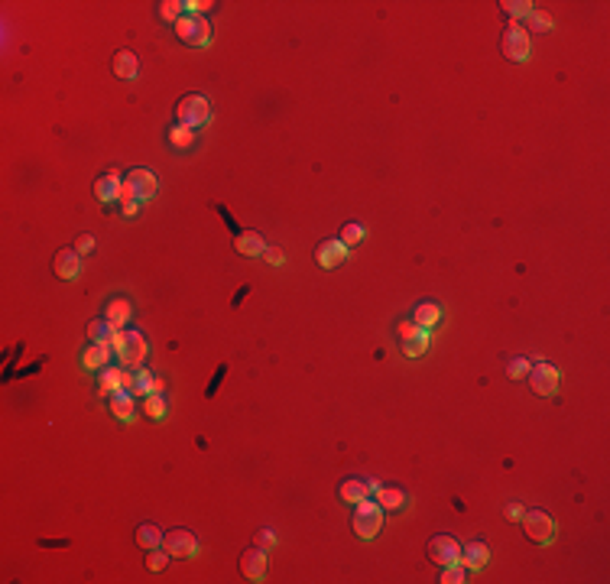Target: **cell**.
Returning a JSON list of instances; mask_svg holds the SVG:
<instances>
[{
  "mask_svg": "<svg viewBox=\"0 0 610 584\" xmlns=\"http://www.w3.org/2000/svg\"><path fill=\"white\" fill-rule=\"evenodd\" d=\"M354 532L360 539H374L380 529H383V507L376 503V500H360V503H354Z\"/></svg>",
  "mask_w": 610,
  "mask_h": 584,
  "instance_id": "obj_1",
  "label": "cell"
},
{
  "mask_svg": "<svg viewBox=\"0 0 610 584\" xmlns=\"http://www.w3.org/2000/svg\"><path fill=\"white\" fill-rule=\"evenodd\" d=\"M176 117H178L182 127L198 130V127H205V123L211 121V104H208V98H201V95H185L176 107Z\"/></svg>",
  "mask_w": 610,
  "mask_h": 584,
  "instance_id": "obj_2",
  "label": "cell"
},
{
  "mask_svg": "<svg viewBox=\"0 0 610 584\" xmlns=\"http://www.w3.org/2000/svg\"><path fill=\"white\" fill-rule=\"evenodd\" d=\"M519 523H523L526 539H533V542H539V546H545V542H552L555 539V519L549 516L545 509H526Z\"/></svg>",
  "mask_w": 610,
  "mask_h": 584,
  "instance_id": "obj_3",
  "label": "cell"
},
{
  "mask_svg": "<svg viewBox=\"0 0 610 584\" xmlns=\"http://www.w3.org/2000/svg\"><path fill=\"white\" fill-rule=\"evenodd\" d=\"M176 33L182 43H188V46H208V43H211V26H208L205 17L185 13V17L176 23Z\"/></svg>",
  "mask_w": 610,
  "mask_h": 584,
  "instance_id": "obj_4",
  "label": "cell"
},
{
  "mask_svg": "<svg viewBox=\"0 0 610 584\" xmlns=\"http://www.w3.org/2000/svg\"><path fill=\"white\" fill-rule=\"evenodd\" d=\"M503 56L510 59V62H526L529 59V49H533V43H529V33H526L523 26H517V23H510L507 33H503Z\"/></svg>",
  "mask_w": 610,
  "mask_h": 584,
  "instance_id": "obj_5",
  "label": "cell"
},
{
  "mask_svg": "<svg viewBox=\"0 0 610 584\" xmlns=\"http://www.w3.org/2000/svg\"><path fill=\"white\" fill-rule=\"evenodd\" d=\"M162 548L169 552V558H195L198 555V539L188 529H172L162 536Z\"/></svg>",
  "mask_w": 610,
  "mask_h": 584,
  "instance_id": "obj_6",
  "label": "cell"
},
{
  "mask_svg": "<svg viewBox=\"0 0 610 584\" xmlns=\"http://www.w3.org/2000/svg\"><path fill=\"white\" fill-rule=\"evenodd\" d=\"M529 387L539 396H555L558 393V370H555L552 364L539 360L535 367H529Z\"/></svg>",
  "mask_w": 610,
  "mask_h": 584,
  "instance_id": "obj_7",
  "label": "cell"
},
{
  "mask_svg": "<svg viewBox=\"0 0 610 584\" xmlns=\"http://www.w3.org/2000/svg\"><path fill=\"white\" fill-rule=\"evenodd\" d=\"M429 558L441 568L455 565V562H461V546L451 536H435L432 542H429Z\"/></svg>",
  "mask_w": 610,
  "mask_h": 584,
  "instance_id": "obj_8",
  "label": "cell"
},
{
  "mask_svg": "<svg viewBox=\"0 0 610 584\" xmlns=\"http://www.w3.org/2000/svg\"><path fill=\"white\" fill-rule=\"evenodd\" d=\"M146 351H150V344H146V338H143L140 331H127V341H123V348L117 351V358H121L127 367H140L143 360H146Z\"/></svg>",
  "mask_w": 610,
  "mask_h": 584,
  "instance_id": "obj_9",
  "label": "cell"
},
{
  "mask_svg": "<svg viewBox=\"0 0 610 584\" xmlns=\"http://www.w3.org/2000/svg\"><path fill=\"white\" fill-rule=\"evenodd\" d=\"M315 260H319L321 270H338V266L348 260V247L341 244L338 237H335V240H321L319 250H315Z\"/></svg>",
  "mask_w": 610,
  "mask_h": 584,
  "instance_id": "obj_10",
  "label": "cell"
},
{
  "mask_svg": "<svg viewBox=\"0 0 610 584\" xmlns=\"http://www.w3.org/2000/svg\"><path fill=\"white\" fill-rule=\"evenodd\" d=\"M127 185L133 189V195H137V201H146V198L156 195V189H160V182H156V176H153L150 169H133L127 172Z\"/></svg>",
  "mask_w": 610,
  "mask_h": 584,
  "instance_id": "obj_11",
  "label": "cell"
},
{
  "mask_svg": "<svg viewBox=\"0 0 610 584\" xmlns=\"http://www.w3.org/2000/svg\"><path fill=\"white\" fill-rule=\"evenodd\" d=\"M241 575L247 581H263V575H266V552L263 548H247L241 555Z\"/></svg>",
  "mask_w": 610,
  "mask_h": 584,
  "instance_id": "obj_12",
  "label": "cell"
},
{
  "mask_svg": "<svg viewBox=\"0 0 610 584\" xmlns=\"http://www.w3.org/2000/svg\"><path fill=\"white\" fill-rule=\"evenodd\" d=\"M56 276L59 279H75L78 273H82V254L78 250H72V247H66V250H59L56 254Z\"/></svg>",
  "mask_w": 610,
  "mask_h": 584,
  "instance_id": "obj_13",
  "label": "cell"
},
{
  "mask_svg": "<svg viewBox=\"0 0 610 584\" xmlns=\"http://www.w3.org/2000/svg\"><path fill=\"white\" fill-rule=\"evenodd\" d=\"M487 562H490V548L484 542H468V546L461 548V565L468 568V571H478Z\"/></svg>",
  "mask_w": 610,
  "mask_h": 584,
  "instance_id": "obj_14",
  "label": "cell"
},
{
  "mask_svg": "<svg viewBox=\"0 0 610 584\" xmlns=\"http://www.w3.org/2000/svg\"><path fill=\"white\" fill-rule=\"evenodd\" d=\"M114 354V348H111V341H94L91 348L82 354V364H85V370H98V367H107V358Z\"/></svg>",
  "mask_w": 610,
  "mask_h": 584,
  "instance_id": "obj_15",
  "label": "cell"
},
{
  "mask_svg": "<svg viewBox=\"0 0 610 584\" xmlns=\"http://www.w3.org/2000/svg\"><path fill=\"white\" fill-rule=\"evenodd\" d=\"M133 309L127 299H111L107 302V312H104V318H107V325H111L114 331H123V325L130 321Z\"/></svg>",
  "mask_w": 610,
  "mask_h": 584,
  "instance_id": "obj_16",
  "label": "cell"
},
{
  "mask_svg": "<svg viewBox=\"0 0 610 584\" xmlns=\"http://www.w3.org/2000/svg\"><path fill=\"white\" fill-rule=\"evenodd\" d=\"M111 413H114V419L130 422L133 419V393L130 390H114L111 393Z\"/></svg>",
  "mask_w": 610,
  "mask_h": 584,
  "instance_id": "obj_17",
  "label": "cell"
},
{
  "mask_svg": "<svg viewBox=\"0 0 610 584\" xmlns=\"http://www.w3.org/2000/svg\"><path fill=\"white\" fill-rule=\"evenodd\" d=\"M263 237L257 234V231H244V234H237V240H234V250L241 256H260L263 254Z\"/></svg>",
  "mask_w": 610,
  "mask_h": 584,
  "instance_id": "obj_18",
  "label": "cell"
},
{
  "mask_svg": "<svg viewBox=\"0 0 610 584\" xmlns=\"http://www.w3.org/2000/svg\"><path fill=\"white\" fill-rule=\"evenodd\" d=\"M413 321L419 325V328H425V331H432L435 325L441 321V309L435 305V302H422V305H415V312H413Z\"/></svg>",
  "mask_w": 610,
  "mask_h": 584,
  "instance_id": "obj_19",
  "label": "cell"
},
{
  "mask_svg": "<svg viewBox=\"0 0 610 584\" xmlns=\"http://www.w3.org/2000/svg\"><path fill=\"white\" fill-rule=\"evenodd\" d=\"M137 72H140V66H137V56H133L130 49H121L117 56H114V75L117 78H137Z\"/></svg>",
  "mask_w": 610,
  "mask_h": 584,
  "instance_id": "obj_20",
  "label": "cell"
},
{
  "mask_svg": "<svg viewBox=\"0 0 610 584\" xmlns=\"http://www.w3.org/2000/svg\"><path fill=\"white\" fill-rule=\"evenodd\" d=\"M338 493H341V500H344V503H360L364 497H370V487H367V481L348 477V481H341Z\"/></svg>",
  "mask_w": 610,
  "mask_h": 584,
  "instance_id": "obj_21",
  "label": "cell"
},
{
  "mask_svg": "<svg viewBox=\"0 0 610 584\" xmlns=\"http://www.w3.org/2000/svg\"><path fill=\"white\" fill-rule=\"evenodd\" d=\"M121 176L117 172H107L104 179H98L94 182V195H98V201H114L117 198V192H121Z\"/></svg>",
  "mask_w": 610,
  "mask_h": 584,
  "instance_id": "obj_22",
  "label": "cell"
},
{
  "mask_svg": "<svg viewBox=\"0 0 610 584\" xmlns=\"http://www.w3.org/2000/svg\"><path fill=\"white\" fill-rule=\"evenodd\" d=\"M376 503H380L383 509H403L406 503H409V497H406L403 490L383 487V484H380V487H376Z\"/></svg>",
  "mask_w": 610,
  "mask_h": 584,
  "instance_id": "obj_23",
  "label": "cell"
},
{
  "mask_svg": "<svg viewBox=\"0 0 610 584\" xmlns=\"http://www.w3.org/2000/svg\"><path fill=\"white\" fill-rule=\"evenodd\" d=\"M137 546H140L143 552H150V548H160V546H162L160 526H153V523H140V526H137Z\"/></svg>",
  "mask_w": 610,
  "mask_h": 584,
  "instance_id": "obj_24",
  "label": "cell"
},
{
  "mask_svg": "<svg viewBox=\"0 0 610 584\" xmlns=\"http://www.w3.org/2000/svg\"><path fill=\"white\" fill-rule=\"evenodd\" d=\"M425 348H429V331L425 328H415L409 338H403V354L406 358H422Z\"/></svg>",
  "mask_w": 610,
  "mask_h": 584,
  "instance_id": "obj_25",
  "label": "cell"
},
{
  "mask_svg": "<svg viewBox=\"0 0 610 584\" xmlns=\"http://www.w3.org/2000/svg\"><path fill=\"white\" fill-rule=\"evenodd\" d=\"M114 390H123V370L104 367L101 370V396H111Z\"/></svg>",
  "mask_w": 610,
  "mask_h": 584,
  "instance_id": "obj_26",
  "label": "cell"
},
{
  "mask_svg": "<svg viewBox=\"0 0 610 584\" xmlns=\"http://www.w3.org/2000/svg\"><path fill=\"white\" fill-rule=\"evenodd\" d=\"M169 143L176 146V150H188L192 143H195V130L192 127H182V123H176L169 130Z\"/></svg>",
  "mask_w": 610,
  "mask_h": 584,
  "instance_id": "obj_27",
  "label": "cell"
},
{
  "mask_svg": "<svg viewBox=\"0 0 610 584\" xmlns=\"http://www.w3.org/2000/svg\"><path fill=\"white\" fill-rule=\"evenodd\" d=\"M338 240H341V244H344V247H348V250H351V247H357V244H360V240H364V227H360V224H354V221H351V224H344V227H341Z\"/></svg>",
  "mask_w": 610,
  "mask_h": 584,
  "instance_id": "obj_28",
  "label": "cell"
},
{
  "mask_svg": "<svg viewBox=\"0 0 610 584\" xmlns=\"http://www.w3.org/2000/svg\"><path fill=\"white\" fill-rule=\"evenodd\" d=\"M461 581H468V568L461 565V562L445 565V571H441V584H461Z\"/></svg>",
  "mask_w": 610,
  "mask_h": 584,
  "instance_id": "obj_29",
  "label": "cell"
},
{
  "mask_svg": "<svg viewBox=\"0 0 610 584\" xmlns=\"http://www.w3.org/2000/svg\"><path fill=\"white\" fill-rule=\"evenodd\" d=\"M526 20H529V26H533L535 33H552V26H555L552 17H549L545 10H533V13H529Z\"/></svg>",
  "mask_w": 610,
  "mask_h": 584,
  "instance_id": "obj_30",
  "label": "cell"
},
{
  "mask_svg": "<svg viewBox=\"0 0 610 584\" xmlns=\"http://www.w3.org/2000/svg\"><path fill=\"white\" fill-rule=\"evenodd\" d=\"M111 325H107V318H94V321H88V338L91 341H107L111 338Z\"/></svg>",
  "mask_w": 610,
  "mask_h": 584,
  "instance_id": "obj_31",
  "label": "cell"
},
{
  "mask_svg": "<svg viewBox=\"0 0 610 584\" xmlns=\"http://www.w3.org/2000/svg\"><path fill=\"white\" fill-rule=\"evenodd\" d=\"M160 17L166 20V23H178L185 13H182V3H178V0H162V3H160Z\"/></svg>",
  "mask_w": 610,
  "mask_h": 584,
  "instance_id": "obj_32",
  "label": "cell"
},
{
  "mask_svg": "<svg viewBox=\"0 0 610 584\" xmlns=\"http://www.w3.org/2000/svg\"><path fill=\"white\" fill-rule=\"evenodd\" d=\"M500 7H503V13H510V17H529V13H533V3H529V0H503Z\"/></svg>",
  "mask_w": 610,
  "mask_h": 584,
  "instance_id": "obj_33",
  "label": "cell"
},
{
  "mask_svg": "<svg viewBox=\"0 0 610 584\" xmlns=\"http://www.w3.org/2000/svg\"><path fill=\"white\" fill-rule=\"evenodd\" d=\"M166 562H169V552H166L162 546L146 552V568H150V571H162V568H166Z\"/></svg>",
  "mask_w": 610,
  "mask_h": 584,
  "instance_id": "obj_34",
  "label": "cell"
},
{
  "mask_svg": "<svg viewBox=\"0 0 610 584\" xmlns=\"http://www.w3.org/2000/svg\"><path fill=\"white\" fill-rule=\"evenodd\" d=\"M146 415H150V419H162V415H166V399H162L160 393L146 396Z\"/></svg>",
  "mask_w": 610,
  "mask_h": 584,
  "instance_id": "obj_35",
  "label": "cell"
},
{
  "mask_svg": "<svg viewBox=\"0 0 610 584\" xmlns=\"http://www.w3.org/2000/svg\"><path fill=\"white\" fill-rule=\"evenodd\" d=\"M529 367H533V364H529L526 358H513V360H510V367H507V374L513 380H519V377H526V374H529Z\"/></svg>",
  "mask_w": 610,
  "mask_h": 584,
  "instance_id": "obj_36",
  "label": "cell"
},
{
  "mask_svg": "<svg viewBox=\"0 0 610 584\" xmlns=\"http://www.w3.org/2000/svg\"><path fill=\"white\" fill-rule=\"evenodd\" d=\"M263 260H266V263L270 266H282L286 263V254H282V250H276V247H263Z\"/></svg>",
  "mask_w": 610,
  "mask_h": 584,
  "instance_id": "obj_37",
  "label": "cell"
},
{
  "mask_svg": "<svg viewBox=\"0 0 610 584\" xmlns=\"http://www.w3.org/2000/svg\"><path fill=\"white\" fill-rule=\"evenodd\" d=\"M91 247H94V237H91V234H82V237L75 240V250H78L82 256H85L88 250H91Z\"/></svg>",
  "mask_w": 610,
  "mask_h": 584,
  "instance_id": "obj_38",
  "label": "cell"
},
{
  "mask_svg": "<svg viewBox=\"0 0 610 584\" xmlns=\"http://www.w3.org/2000/svg\"><path fill=\"white\" fill-rule=\"evenodd\" d=\"M117 201H121V205H127V201H137V195H133V189L127 185V182H123L121 192H117Z\"/></svg>",
  "mask_w": 610,
  "mask_h": 584,
  "instance_id": "obj_39",
  "label": "cell"
},
{
  "mask_svg": "<svg viewBox=\"0 0 610 584\" xmlns=\"http://www.w3.org/2000/svg\"><path fill=\"white\" fill-rule=\"evenodd\" d=\"M503 513H507V519H523L526 509L519 507V503H507V509H503Z\"/></svg>",
  "mask_w": 610,
  "mask_h": 584,
  "instance_id": "obj_40",
  "label": "cell"
},
{
  "mask_svg": "<svg viewBox=\"0 0 610 584\" xmlns=\"http://www.w3.org/2000/svg\"><path fill=\"white\" fill-rule=\"evenodd\" d=\"M260 546H263V548H273V546H276V536H273L270 529H263V532H260Z\"/></svg>",
  "mask_w": 610,
  "mask_h": 584,
  "instance_id": "obj_41",
  "label": "cell"
},
{
  "mask_svg": "<svg viewBox=\"0 0 610 584\" xmlns=\"http://www.w3.org/2000/svg\"><path fill=\"white\" fill-rule=\"evenodd\" d=\"M415 328H419L415 321H403V325H399V338H409V335H413Z\"/></svg>",
  "mask_w": 610,
  "mask_h": 584,
  "instance_id": "obj_42",
  "label": "cell"
},
{
  "mask_svg": "<svg viewBox=\"0 0 610 584\" xmlns=\"http://www.w3.org/2000/svg\"><path fill=\"white\" fill-rule=\"evenodd\" d=\"M137 208H140V201H127L123 205V217H137Z\"/></svg>",
  "mask_w": 610,
  "mask_h": 584,
  "instance_id": "obj_43",
  "label": "cell"
}]
</instances>
